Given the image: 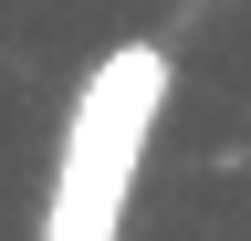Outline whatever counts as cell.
<instances>
[{
  "instance_id": "obj_1",
  "label": "cell",
  "mask_w": 251,
  "mask_h": 241,
  "mask_svg": "<svg viewBox=\"0 0 251 241\" xmlns=\"http://www.w3.org/2000/svg\"><path fill=\"white\" fill-rule=\"evenodd\" d=\"M168 84H178V63H168V42H147V32L105 42L84 63L31 241H126V210H136L147 136H157V115H168Z\"/></svg>"
}]
</instances>
